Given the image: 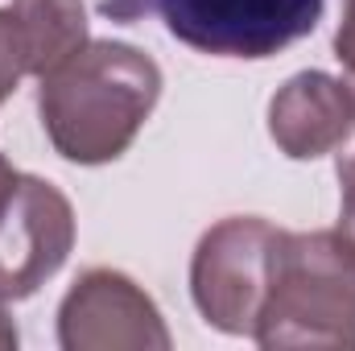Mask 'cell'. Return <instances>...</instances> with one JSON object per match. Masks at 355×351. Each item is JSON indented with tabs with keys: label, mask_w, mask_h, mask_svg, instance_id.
Listing matches in <instances>:
<instances>
[{
	"label": "cell",
	"mask_w": 355,
	"mask_h": 351,
	"mask_svg": "<svg viewBox=\"0 0 355 351\" xmlns=\"http://www.w3.org/2000/svg\"><path fill=\"white\" fill-rule=\"evenodd\" d=\"M75 248V207L46 178L21 174L0 211V293L8 302L33 298Z\"/></svg>",
	"instance_id": "6"
},
{
	"label": "cell",
	"mask_w": 355,
	"mask_h": 351,
	"mask_svg": "<svg viewBox=\"0 0 355 351\" xmlns=\"http://www.w3.org/2000/svg\"><path fill=\"white\" fill-rule=\"evenodd\" d=\"M281 228L261 215H232L207 228L190 257V298L198 314L232 335L252 339L272 289Z\"/></svg>",
	"instance_id": "4"
},
{
	"label": "cell",
	"mask_w": 355,
	"mask_h": 351,
	"mask_svg": "<svg viewBox=\"0 0 355 351\" xmlns=\"http://www.w3.org/2000/svg\"><path fill=\"white\" fill-rule=\"evenodd\" d=\"M17 182H21V174L12 170V162L0 153V211L8 207V198H12V190H17Z\"/></svg>",
	"instance_id": "13"
},
{
	"label": "cell",
	"mask_w": 355,
	"mask_h": 351,
	"mask_svg": "<svg viewBox=\"0 0 355 351\" xmlns=\"http://www.w3.org/2000/svg\"><path fill=\"white\" fill-rule=\"evenodd\" d=\"M355 128V103L343 79L327 71H302L268 99V137L289 162H314L335 153Z\"/></svg>",
	"instance_id": "7"
},
{
	"label": "cell",
	"mask_w": 355,
	"mask_h": 351,
	"mask_svg": "<svg viewBox=\"0 0 355 351\" xmlns=\"http://www.w3.org/2000/svg\"><path fill=\"white\" fill-rule=\"evenodd\" d=\"M327 0H103L99 12L112 21L162 17L182 46L211 58L261 62L285 46L310 37L322 21Z\"/></svg>",
	"instance_id": "3"
},
{
	"label": "cell",
	"mask_w": 355,
	"mask_h": 351,
	"mask_svg": "<svg viewBox=\"0 0 355 351\" xmlns=\"http://www.w3.org/2000/svg\"><path fill=\"white\" fill-rule=\"evenodd\" d=\"M252 343L265 351H355V244L339 228L281 232Z\"/></svg>",
	"instance_id": "2"
},
{
	"label": "cell",
	"mask_w": 355,
	"mask_h": 351,
	"mask_svg": "<svg viewBox=\"0 0 355 351\" xmlns=\"http://www.w3.org/2000/svg\"><path fill=\"white\" fill-rule=\"evenodd\" d=\"M335 58L343 67V83H347L355 103V0H343V17H339V29H335Z\"/></svg>",
	"instance_id": "10"
},
{
	"label": "cell",
	"mask_w": 355,
	"mask_h": 351,
	"mask_svg": "<svg viewBox=\"0 0 355 351\" xmlns=\"http://www.w3.org/2000/svg\"><path fill=\"white\" fill-rule=\"evenodd\" d=\"M8 8L17 12L33 79H46L54 67H62L91 42L83 0H12Z\"/></svg>",
	"instance_id": "8"
},
{
	"label": "cell",
	"mask_w": 355,
	"mask_h": 351,
	"mask_svg": "<svg viewBox=\"0 0 355 351\" xmlns=\"http://www.w3.org/2000/svg\"><path fill=\"white\" fill-rule=\"evenodd\" d=\"M37 116L58 157L107 166L128 153L162 99V67L128 42H87L46 79H37Z\"/></svg>",
	"instance_id": "1"
},
{
	"label": "cell",
	"mask_w": 355,
	"mask_h": 351,
	"mask_svg": "<svg viewBox=\"0 0 355 351\" xmlns=\"http://www.w3.org/2000/svg\"><path fill=\"white\" fill-rule=\"evenodd\" d=\"M62 351H170L157 302L120 268H87L58 306Z\"/></svg>",
	"instance_id": "5"
},
{
	"label": "cell",
	"mask_w": 355,
	"mask_h": 351,
	"mask_svg": "<svg viewBox=\"0 0 355 351\" xmlns=\"http://www.w3.org/2000/svg\"><path fill=\"white\" fill-rule=\"evenodd\" d=\"M339 232L355 244V153L339 157Z\"/></svg>",
	"instance_id": "11"
},
{
	"label": "cell",
	"mask_w": 355,
	"mask_h": 351,
	"mask_svg": "<svg viewBox=\"0 0 355 351\" xmlns=\"http://www.w3.org/2000/svg\"><path fill=\"white\" fill-rule=\"evenodd\" d=\"M17 343H21V335H17V323L8 314V298L0 293V351H12Z\"/></svg>",
	"instance_id": "12"
},
{
	"label": "cell",
	"mask_w": 355,
	"mask_h": 351,
	"mask_svg": "<svg viewBox=\"0 0 355 351\" xmlns=\"http://www.w3.org/2000/svg\"><path fill=\"white\" fill-rule=\"evenodd\" d=\"M25 75H29V58H25V37H21L17 12L0 8V103L21 87Z\"/></svg>",
	"instance_id": "9"
}]
</instances>
